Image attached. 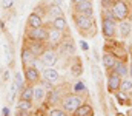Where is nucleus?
Returning <instances> with one entry per match:
<instances>
[{
  "label": "nucleus",
  "mask_w": 132,
  "mask_h": 116,
  "mask_svg": "<svg viewBox=\"0 0 132 116\" xmlns=\"http://www.w3.org/2000/svg\"><path fill=\"white\" fill-rule=\"evenodd\" d=\"M81 104H83V101L77 94H69V96H66L65 99H63V108H65L66 112H72L74 113Z\"/></svg>",
  "instance_id": "nucleus-1"
},
{
  "label": "nucleus",
  "mask_w": 132,
  "mask_h": 116,
  "mask_svg": "<svg viewBox=\"0 0 132 116\" xmlns=\"http://www.w3.org/2000/svg\"><path fill=\"white\" fill-rule=\"evenodd\" d=\"M128 12H129V9H128V5L125 2L120 0V2H114L112 3V14H114L115 19L123 20V19L128 17Z\"/></svg>",
  "instance_id": "nucleus-2"
},
{
  "label": "nucleus",
  "mask_w": 132,
  "mask_h": 116,
  "mask_svg": "<svg viewBox=\"0 0 132 116\" xmlns=\"http://www.w3.org/2000/svg\"><path fill=\"white\" fill-rule=\"evenodd\" d=\"M115 30H117V25H115V20L114 19H108L104 17L103 22H101V31L106 37H112L115 34Z\"/></svg>",
  "instance_id": "nucleus-3"
},
{
  "label": "nucleus",
  "mask_w": 132,
  "mask_h": 116,
  "mask_svg": "<svg viewBox=\"0 0 132 116\" xmlns=\"http://www.w3.org/2000/svg\"><path fill=\"white\" fill-rule=\"evenodd\" d=\"M26 36L29 39H32V40L43 42V40L48 39V31H46L43 26H40V28H32V30H29V31L26 33Z\"/></svg>",
  "instance_id": "nucleus-4"
},
{
  "label": "nucleus",
  "mask_w": 132,
  "mask_h": 116,
  "mask_svg": "<svg viewBox=\"0 0 132 116\" xmlns=\"http://www.w3.org/2000/svg\"><path fill=\"white\" fill-rule=\"evenodd\" d=\"M120 84H121V76L118 73H112L108 79V90L111 93H115L120 88Z\"/></svg>",
  "instance_id": "nucleus-5"
},
{
  "label": "nucleus",
  "mask_w": 132,
  "mask_h": 116,
  "mask_svg": "<svg viewBox=\"0 0 132 116\" xmlns=\"http://www.w3.org/2000/svg\"><path fill=\"white\" fill-rule=\"evenodd\" d=\"M74 20L78 25V28H81V30H89L92 26V17H89V16L80 14V16H75Z\"/></svg>",
  "instance_id": "nucleus-6"
},
{
  "label": "nucleus",
  "mask_w": 132,
  "mask_h": 116,
  "mask_svg": "<svg viewBox=\"0 0 132 116\" xmlns=\"http://www.w3.org/2000/svg\"><path fill=\"white\" fill-rule=\"evenodd\" d=\"M77 11H78V14H85V16L92 17V14H94V8H92L91 0H88V2H80V3L77 5Z\"/></svg>",
  "instance_id": "nucleus-7"
},
{
  "label": "nucleus",
  "mask_w": 132,
  "mask_h": 116,
  "mask_svg": "<svg viewBox=\"0 0 132 116\" xmlns=\"http://www.w3.org/2000/svg\"><path fill=\"white\" fill-rule=\"evenodd\" d=\"M42 62H43L46 67H52V65L57 62V54H55V51H52V50L45 51L43 56H42Z\"/></svg>",
  "instance_id": "nucleus-8"
},
{
  "label": "nucleus",
  "mask_w": 132,
  "mask_h": 116,
  "mask_svg": "<svg viewBox=\"0 0 132 116\" xmlns=\"http://www.w3.org/2000/svg\"><path fill=\"white\" fill-rule=\"evenodd\" d=\"M34 60H35V54H34L29 48H23L22 50V62H23V65L25 67H29V65L34 64Z\"/></svg>",
  "instance_id": "nucleus-9"
},
{
  "label": "nucleus",
  "mask_w": 132,
  "mask_h": 116,
  "mask_svg": "<svg viewBox=\"0 0 132 116\" xmlns=\"http://www.w3.org/2000/svg\"><path fill=\"white\" fill-rule=\"evenodd\" d=\"M60 51H62V54H65V56H72L74 53H75V45H74V42L71 40V39H68L65 42H62V45H60Z\"/></svg>",
  "instance_id": "nucleus-10"
},
{
  "label": "nucleus",
  "mask_w": 132,
  "mask_h": 116,
  "mask_svg": "<svg viewBox=\"0 0 132 116\" xmlns=\"http://www.w3.org/2000/svg\"><path fill=\"white\" fill-rule=\"evenodd\" d=\"M43 76L46 79V82H49V84H55V82H59V73L54 70V68H48V70H45V73H43Z\"/></svg>",
  "instance_id": "nucleus-11"
},
{
  "label": "nucleus",
  "mask_w": 132,
  "mask_h": 116,
  "mask_svg": "<svg viewBox=\"0 0 132 116\" xmlns=\"http://www.w3.org/2000/svg\"><path fill=\"white\" fill-rule=\"evenodd\" d=\"M48 40L52 43V45H57V43H60V40H62V31L60 30H51V31H48Z\"/></svg>",
  "instance_id": "nucleus-12"
},
{
  "label": "nucleus",
  "mask_w": 132,
  "mask_h": 116,
  "mask_svg": "<svg viewBox=\"0 0 132 116\" xmlns=\"http://www.w3.org/2000/svg\"><path fill=\"white\" fill-rule=\"evenodd\" d=\"M25 76H26L28 80H31V82H37L38 80V71H37V68H34L32 65H29L25 70Z\"/></svg>",
  "instance_id": "nucleus-13"
},
{
  "label": "nucleus",
  "mask_w": 132,
  "mask_h": 116,
  "mask_svg": "<svg viewBox=\"0 0 132 116\" xmlns=\"http://www.w3.org/2000/svg\"><path fill=\"white\" fill-rule=\"evenodd\" d=\"M74 116H92V108H91V105L81 104V105L74 112Z\"/></svg>",
  "instance_id": "nucleus-14"
},
{
  "label": "nucleus",
  "mask_w": 132,
  "mask_h": 116,
  "mask_svg": "<svg viewBox=\"0 0 132 116\" xmlns=\"http://www.w3.org/2000/svg\"><path fill=\"white\" fill-rule=\"evenodd\" d=\"M28 25H29L31 28H40V26L43 25L42 17H40V16H37L35 12H32V14L28 17Z\"/></svg>",
  "instance_id": "nucleus-15"
},
{
  "label": "nucleus",
  "mask_w": 132,
  "mask_h": 116,
  "mask_svg": "<svg viewBox=\"0 0 132 116\" xmlns=\"http://www.w3.org/2000/svg\"><path fill=\"white\" fill-rule=\"evenodd\" d=\"M131 22H128V20H121V23H120V34H121V37H126V36H129V33H131Z\"/></svg>",
  "instance_id": "nucleus-16"
},
{
  "label": "nucleus",
  "mask_w": 132,
  "mask_h": 116,
  "mask_svg": "<svg viewBox=\"0 0 132 116\" xmlns=\"http://www.w3.org/2000/svg\"><path fill=\"white\" fill-rule=\"evenodd\" d=\"M115 62H117V60H115V57H114L112 54H104V56H103V67H104V68L109 70V68L115 67Z\"/></svg>",
  "instance_id": "nucleus-17"
},
{
  "label": "nucleus",
  "mask_w": 132,
  "mask_h": 116,
  "mask_svg": "<svg viewBox=\"0 0 132 116\" xmlns=\"http://www.w3.org/2000/svg\"><path fill=\"white\" fill-rule=\"evenodd\" d=\"M52 26L55 28V30H60V31H63V30H66V20L65 17H55L54 19V22H52Z\"/></svg>",
  "instance_id": "nucleus-18"
},
{
  "label": "nucleus",
  "mask_w": 132,
  "mask_h": 116,
  "mask_svg": "<svg viewBox=\"0 0 132 116\" xmlns=\"http://www.w3.org/2000/svg\"><path fill=\"white\" fill-rule=\"evenodd\" d=\"M71 73H72L74 76H80V74L83 73V67H81V62H80V59H75V62L72 64Z\"/></svg>",
  "instance_id": "nucleus-19"
},
{
  "label": "nucleus",
  "mask_w": 132,
  "mask_h": 116,
  "mask_svg": "<svg viewBox=\"0 0 132 116\" xmlns=\"http://www.w3.org/2000/svg\"><path fill=\"white\" fill-rule=\"evenodd\" d=\"M120 90H121V93H129L132 91V79H125V80H121V84H120Z\"/></svg>",
  "instance_id": "nucleus-20"
},
{
  "label": "nucleus",
  "mask_w": 132,
  "mask_h": 116,
  "mask_svg": "<svg viewBox=\"0 0 132 116\" xmlns=\"http://www.w3.org/2000/svg\"><path fill=\"white\" fill-rule=\"evenodd\" d=\"M49 12H51L54 17H63V11H62L60 5H57V3L49 5Z\"/></svg>",
  "instance_id": "nucleus-21"
},
{
  "label": "nucleus",
  "mask_w": 132,
  "mask_h": 116,
  "mask_svg": "<svg viewBox=\"0 0 132 116\" xmlns=\"http://www.w3.org/2000/svg\"><path fill=\"white\" fill-rule=\"evenodd\" d=\"M115 73H118L120 76H126L128 74V68L123 62H115Z\"/></svg>",
  "instance_id": "nucleus-22"
},
{
  "label": "nucleus",
  "mask_w": 132,
  "mask_h": 116,
  "mask_svg": "<svg viewBox=\"0 0 132 116\" xmlns=\"http://www.w3.org/2000/svg\"><path fill=\"white\" fill-rule=\"evenodd\" d=\"M32 98H34V88H31V87H26V88L22 91V99L31 101Z\"/></svg>",
  "instance_id": "nucleus-23"
},
{
  "label": "nucleus",
  "mask_w": 132,
  "mask_h": 116,
  "mask_svg": "<svg viewBox=\"0 0 132 116\" xmlns=\"http://www.w3.org/2000/svg\"><path fill=\"white\" fill-rule=\"evenodd\" d=\"M29 50L32 51L35 56H38V54H43V46H42V42H37V45L31 43V45H29Z\"/></svg>",
  "instance_id": "nucleus-24"
},
{
  "label": "nucleus",
  "mask_w": 132,
  "mask_h": 116,
  "mask_svg": "<svg viewBox=\"0 0 132 116\" xmlns=\"http://www.w3.org/2000/svg\"><path fill=\"white\" fill-rule=\"evenodd\" d=\"M17 90H19V84H17V80H14V82L11 84V88H9V96H8L9 101H14V96H15Z\"/></svg>",
  "instance_id": "nucleus-25"
},
{
  "label": "nucleus",
  "mask_w": 132,
  "mask_h": 116,
  "mask_svg": "<svg viewBox=\"0 0 132 116\" xmlns=\"http://www.w3.org/2000/svg\"><path fill=\"white\" fill-rule=\"evenodd\" d=\"M34 98H35L37 101H42V99L45 98V88H43V87L34 88Z\"/></svg>",
  "instance_id": "nucleus-26"
},
{
  "label": "nucleus",
  "mask_w": 132,
  "mask_h": 116,
  "mask_svg": "<svg viewBox=\"0 0 132 116\" xmlns=\"http://www.w3.org/2000/svg\"><path fill=\"white\" fill-rule=\"evenodd\" d=\"M19 108L20 110H29L31 108V101H26V99H20V102H19Z\"/></svg>",
  "instance_id": "nucleus-27"
},
{
  "label": "nucleus",
  "mask_w": 132,
  "mask_h": 116,
  "mask_svg": "<svg viewBox=\"0 0 132 116\" xmlns=\"http://www.w3.org/2000/svg\"><path fill=\"white\" fill-rule=\"evenodd\" d=\"M49 116H66V112L63 110H57V108H54V110H51V113Z\"/></svg>",
  "instance_id": "nucleus-28"
},
{
  "label": "nucleus",
  "mask_w": 132,
  "mask_h": 116,
  "mask_svg": "<svg viewBox=\"0 0 132 116\" xmlns=\"http://www.w3.org/2000/svg\"><path fill=\"white\" fill-rule=\"evenodd\" d=\"M74 90H75V91H85V90H86V87H85V84L77 82V84L74 85Z\"/></svg>",
  "instance_id": "nucleus-29"
},
{
  "label": "nucleus",
  "mask_w": 132,
  "mask_h": 116,
  "mask_svg": "<svg viewBox=\"0 0 132 116\" xmlns=\"http://www.w3.org/2000/svg\"><path fill=\"white\" fill-rule=\"evenodd\" d=\"M12 5H14V0H3V8H5V9L12 8Z\"/></svg>",
  "instance_id": "nucleus-30"
},
{
  "label": "nucleus",
  "mask_w": 132,
  "mask_h": 116,
  "mask_svg": "<svg viewBox=\"0 0 132 116\" xmlns=\"http://www.w3.org/2000/svg\"><path fill=\"white\" fill-rule=\"evenodd\" d=\"M2 116H9V108L3 107V108H2Z\"/></svg>",
  "instance_id": "nucleus-31"
},
{
  "label": "nucleus",
  "mask_w": 132,
  "mask_h": 116,
  "mask_svg": "<svg viewBox=\"0 0 132 116\" xmlns=\"http://www.w3.org/2000/svg\"><path fill=\"white\" fill-rule=\"evenodd\" d=\"M94 74H95V79L100 80V71H98V68H97V67H94Z\"/></svg>",
  "instance_id": "nucleus-32"
},
{
  "label": "nucleus",
  "mask_w": 132,
  "mask_h": 116,
  "mask_svg": "<svg viewBox=\"0 0 132 116\" xmlns=\"http://www.w3.org/2000/svg\"><path fill=\"white\" fill-rule=\"evenodd\" d=\"M8 77H9V73H8V71H5V73H3V79H5V80H8Z\"/></svg>",
  "instance_id": "nucleus-33"
},
{
  "label": "nucleus",
  "mask_w": 132,
  "mask_h": 116,
  "mask_svg": "<svg viewBox=\"0 0 132 116\" xmlns=\"http://www.w3.org/2000/svg\"><path fill=\"white\" fill-rule=\"evenodd\" d=\"M81 48H83V50H88V45H86V43L83 42V43H81Z\"/></svg>",
  "instance_id": "nucleus-34"
},
{
  "label": "nucleus",
  "mask_w": 132,
  "mask_h": 116,
  "mask_svg": "<svg viewBox=\"0 0 132 116\" xmlns=\"http://www.w3.org/2000/svg\"><path fill=\"white\" fill-rule=\"evenodd\" d=\"M57 2V5H63V0H55Z\"/></svg>",
  "instance_id": "nucleus-35"
},
{
  "label": "nucleus",
  "mask_w": 132,
  "mask_h": 116,
  "mask_svg": "<svg viewBox=\"0 0 132 116\" xmlns=\"http://www.w3.org/2000/svg\"><path fill=\"white\" fill-rule=\"evenodd\" d=\"M72 2H75V3H80V2H88V0H72Z\"/></svg>",
  "instance_id": "nucleus-36"
},
{
  "label": "nucleus",
  "mask_w": 132,
  "mask_h": 116,
  "mask_svg": "<svg viewBox=\"0 0 132 116\" xmlns=\"http://www.w3.org/2000/svg\"><path fill=\"white\" fill-rule=\"evenodd\" d=\"M128 116H132V110H131V112H129V113H128Z\"/></svg>",
  "instance_id": "nucleus-37"
},
{
  "label": "nucleus",
  "mask_w": 132,
  "mask_h": 116,
  "mask_svg": "<svg viewBox=\"0 0 132 116\" xmlns=\"http://www.w3.org/2000/svg\"><path fill=\"white\" fill-rule=\"evenodd\" d=\"M131 77H132V65H131Z\"/></svg>",
  "instance_id": "nucleus-38"
}]
</instances>
